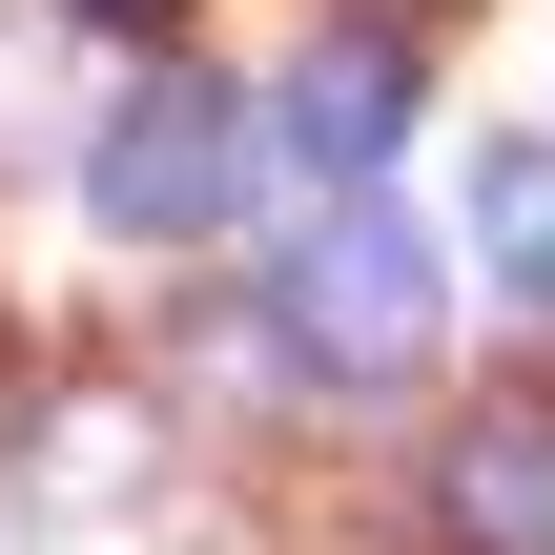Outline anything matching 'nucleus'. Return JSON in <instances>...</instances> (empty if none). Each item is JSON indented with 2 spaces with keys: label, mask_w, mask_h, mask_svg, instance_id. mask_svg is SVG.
I'll return each mask as SVG.
<instances>
[{
  "label": "nucleus",
  "mask_w": 555,
  "mask_h": 555,
  "mask_svg": "<svg viewBox=\"0 0 555 555\" xmlns=\"http://www.w3.org/2000/svg\"><path fill=\"white\" fill-rule=\"evenodd\" d=\"M268 330H288V371H330V391H391V371L433 350V227H391V206H330V227L268 268Z\"/></svg>",
  "instance_id": "nucleus-1"
},
{
  "label": "nucleus",
  "mask_w": 555,
  "mask_h": 555,
  "mask_svg": "<svg viewBox=\"0 0 555 555\" xmlns=\"http://www.w3.org/2000/svg\"><path fill=\"white\" fill-rule=\"evenodd\" d=\"M82 206H103L124 247L227 227V206H247V103H227V82H185V62H144V82L103 103V144H82Z\"/></svg>",
  "instance_id": "nucleus-2"
},
{
  "label": "nucleus",
  "mask_w": 555,
  "mask_h": 555,
  "mask_svg": "<svg viewBox=\"0 0 555 555\" xmlns=\"http://www.w3.org/2000/svg\"><path fill=\"white\" fill-rule=\"evenodd\" d=\"M247 144H288L309 185H371V165L412 144V21H330V41L288 62V103H268Z\"/></svg>",
  "instance_id": "nucleus-3"
},
{
  "label": "nucleus",
  "mask_w": 555,
  "mask_h": 555,
  "mask_svg": "<svg viewBox=\"0 0 555 555\" xmlns=\"http://www.w3.org/2000/svg\"><path fill=\"white\" fill-rule=\"evenodd\" d=\"M433 535L453 555H555V391H474L433 433Z\"/></svg>",
  "instance_id": "nucleus-4"
},
{
  "label": "nucleus",
  "mask_w": 555,
  "mask_h": 555,
  "mask_svg": "<svg viewBox=\"0 0 555 555\" xmlns=\"http://www.w3.org/2000/svg\"><path fill=\"white\" fill-rule=\"evenodd\" d=\"M474 247L515 288H555V144H474Z\"/></svg>",
  "instance_id": "nucleus-5"
},
{
  "label": "nucleus",
  "mask_w": 555,
  "mask_h": 555,
  "mask_svg": "<svg viewBox=\"0 0 555 555\" xmlns=\"http://www.w3.org/2000/svg\"><path fill=\"white\" fill-rule=\"evenodd\" d=\"M82 21H185V0H82Z\"/></svg>",
  "instance_id": "nucleus-6"
}]
</instances>
